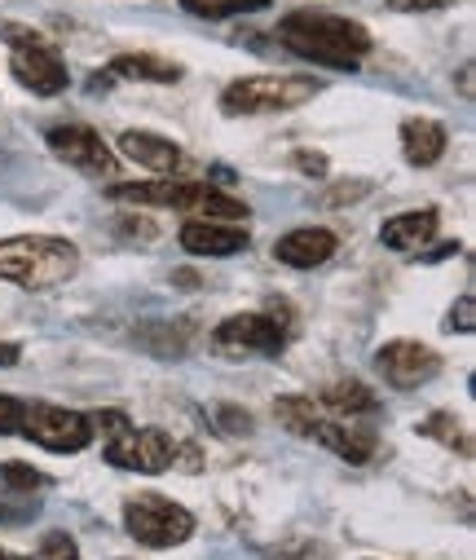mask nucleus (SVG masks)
<instances>
[{"label": "nucleus", "mask_w": 476, "mask_h": 560, "mask_svg": "<svg viewBox=\"0 0 476 560\" xmlns=\"http://www.w3.org/2000/svg\"><path fill=\"white\" fill-rule=\"evenodd\" d=\"M274 36L295 58L317 62V67H336V71H353L371 54V32L353 19H340V14L300 10V14H287Z\"/></svg>", "instance_id": "f257e3e1"}, {"label": "nucleus", "mask_w": 476, "mask_h": 560, "mask_svg": "<svg viewBox=\"0 0 476 560\" xmlns=\"http://www.w3.org/2000/svg\"><path fill=\"white\" fill-rule=\"evenodd\" d=\"M80 269V247L58 234H19L0 238V283L23 292H54L71 283Z\"/></svg>", "instance_id": "f03ea898"}, {"label": "nucleus", "mask_w": 476, "mask_h": 560, "mask_svg": "<svg viewBox=\"0 0 476 560\" xmlns=\"http://www.w3.org/2000/svg\"><path fill=\"white\" fill-rule=\"evenodd\" d=\"M274 415H278V424L304 442H317V446H327L332 455H340L345 464L362 468L375 459V446L380 438L362 424H353V419H340V415H323L313 406V397H300V393H287L274 401Z\"/></svg>", "instance_id": "7ed1b4c3"}, {"label": "nucleus", "mask_w": 476, "mask_h": 560, "mask_svg": "<svg viewBox=\"0 0 476 560\" xmlns=\"http://www.w3.org/2000/svg\"><path fill=\"white\" fill-rule=\"evenodd\" d=\"M111 199L119 203H137V208H177V212H195V221H247V203L204 186V182H177V177H159V182H119L111 186Z\"/></svg>", "instance_id": "20e7f679"}, {"label": "nucleus", "mask_w": 476, "mask_h": 560, "mask_svg": "<svg viewBox=\"0 0 476 560\" xmlns=\"http://www.w3.org/2000/svg\"><path fill=\"white\" fill-rule=\"evenodd\" d=\"M0 40H5L14 54H10V71L23 89H32L36 97H58L67 84H71V71L67 62L58 58V49L36 32V27H23V23H0Z\"/></svg>", "instance_id": "39448f33"}, {"label": "nucleus", "mask_w": 476, "mask_h": 560, "mask_svg": "<svg viewBox=\"0 0 476 560\" xmlns=\"http://www.w3.org/2000/svg\"><path fill=\"white\" fill-rule=\"evenodd\" d=\"M323 93V80L313 75H247L234 80L221 93L225 115H274V110H295Z\"/></svg>", "instance_id": "423d86ee"}, {"label": "nucleus", "mask_w": 476, "mask_h": 560, "mask_svg": "<svg viewBox=\"0 0 476 560\" xmlns=\"http://www.w3.org/2000/svg\"><path fill=\"white\" fill-rule=\"evenodd\" d=\"M124 529L141 547L164 551V547H182L195 538V512L164 494H137L124 503Z\"/></svg>", "instance_id": "0eeeda50"}, {"label": "nucleus", "mask_w": 476, "mask_h": 560, "mask_svg": "<svg viewBox=\"0 0 476 560\" xmlns=\"http://www.w3.org/2000/svg\"><path fill=\"white\" fill-rule=\"evenodd\" d=\"M221 358H278L287 349V318L274 314H230L212 331Z\"/></svg>", "instance_id": "6e6552de"}, {"label": "nucleus", "mask_w": 476, "mask_h": 560, "mask_svg": "<svg viewBox=\"0 0 476 560\" xmlns=\"http://www.w3.org/2000/svg\"><path fill=\"white\" fill-rule=\"evenodd\" d=\"M23 438H32L36 446L54 451V455H80L89 442H93V424H89V415L71 410V406H27L23 415Z\"/></svg>", "instance_id": "1a4fd4ad"}, {"label": "nucleus", "mask_w": 476, "mask_h": 560, "mask_svg": "<svg viewBox=\"0 0 476 560\" xmlns=\"http://www.w3.org/2000/svg\"><path fill=\"white\" fill-rule=\"evenodd\" d=\"M45 142H49V151H54L67 168H76V173H84V177H115V173H119L115 151L102 142V132L89 128V124H58V128L45 132Z\"/></svg>", "instance_id": "9d476101"}, {"label": "nucleus", "mask_w": 476, "mask_h": 560, "mask_svg": "<svg viewBox=\"0 0 476 560\" xmlns=\"http://www.w3.org/2000/svg\"><path fill=\"white\" fill-rule=\"evenodd\" d=\"M106 459L124 472H146V477H159L169 472L173 459H177V442L164 433V429H124L119 438H111L106 446Z\"/></svg>", "instance_id": "9b49d317"}, {"label": "nucleus", "mask_w": 476, "mask_h": 560, "mask_svg": "<svg viewBox=\"0 0 476 560\" xmlns=\"http://www.w3.org/2000/svg\"><path fill=\"white\" fill-rule=\"evenodd\" d=\"M375 371L384 375L388 388L410 393V388L441 375V353L419 345V340H388V345L375 349Z\"/></svg>", "instance_id": "f8f14e48"}, {"label": "nucleus", "mask_w": 476, "mask_h": 560, "mask_svg": "<svg viewBox=\"0 0 476 560\" xmlns=\"http://www.w3.org/2000/svg\"><path fill=\"white\" fill-rule=\"evenodd\" d=\"M340 238L323 225H300V230H287L278 243H274V260L287 265V269H313V265H327L336 256Z\"/></svg>", "instance_id": "ddd939ff"}, {"label": "nucleus", "mask_w": 476, "mask_h": 560, "mask_svg": "<svg viewBox=\"0 0 476 560\" xmlns=\"http://www.w3.org/2000/svg\"><path fill=\"white\" fill-rule=\"evenodd\" d=\"M119 155L132 160L137 168L146 173H159V177H173L182 168V147L164 132H146V128H128L119 137Z\"/></svg>", "instance_id": "4468645a"}, {"label": "nucleus", "mask_w": 476, "mask_h": 560, "mask_svg": "<svg viewBox=\"0 0 476 560\" xmlns=\"http://www.w3.org/2000/svg\"><path fill=\"white\" fill-rule=\"evenodd\" d=\"M177 238L190 256H239L252 243L247 230L234 221H186Z\"/></svg>", "instance_id": "2eb2a0df"}, {"label": "nucleus", "mask_w": 476, "mask_h": 560, "mask_svg": "<svg viewBox=\"0 0 476 560\" xmlns=\"http://www.w3.org/2000/svg\"><path fill=\"white\" fill-rule=\"evenodd\" d=\"M445 142H450L445 124H437V119H428V115L402 119V160H406L410 168H432V164L445 155Z\"/></svg>", "instance_id": "dca6fc26"}, {"label": "nucleus", "mask_w": 476, "mask_h": 560, "mask_svg": "<svg viewBox=\"0 0 476 560\" xmlns=\"http://www.w3.org/2000/svg\"><path fill=\"white\" fill-rule=\"evenodd\" d=\"M437 225H441L437 208L397 212V217H388V221L380 225V243H384L388 252H419V247H428V243H432Z\"/></svg>", "instance_id": "f3484780"}, {"label": "nucleus", "mask_w": 476, "mask_h": 560, "mask_svg": "<svg viewBox=\"0 0 476 560\" xmlns=\"http://www.w3.org/2000/svg\"><path fill=\"white\" fill-rule=\"evenodd\" d=\"M111 80H137V84H177L182 67L159 58V54H119L111 58Z\"/></svg>", "instance_id": "a211bd4d"}, {"label": "nucleus", "mask_w": 476, "mask_h": 560, "mask_svg": "<svg viewBox=\"0 0 476 560\" xmlns=\"http://www.w3.org/2000/svg\"><path fill=\"white\" fill-rule=\"evenodd\" d=\"M317 401H323L332 415H340V419H358V415H375L380 410V393L367 388L362 380H336V384L323 388Z\"/></svg>", "instance_id": "6ab92c4d"}, {"label": "nucleus", "mask_w": 476, "mask_h": 560, "mask_svg": "<svg viewBox=\"0 0 476 560\" xmlns=\"http://www.w3.org/2000/svg\"><path fill=\"white\" fill-rule=\"evenodd\" d=\"M190 336H195L190 323H150V327L137 331V340H141L154 358H186Z\"/></svg>", "instance_id": "aec40b11"}, {"label": "nucleus", "mask_w": 476, "mask_h": 560, "mask_svg": "<svg viewBox=\"0 0 476 560\" xmlns=\"http://www.w3.org/2000/svg\"><path fill=\"white\" fill-rule=\"evenodd\" d=\"M423 438H432V442H441L445 451H454L458 459H472V438H467V429H463V419L458 415H450V410H432L423 424H415Z\"/></svg>", "instance_id": "412c9836"}, {"label": "nucleus", "mask_w": 476, "mask_h": 560, "mask_svg": "<svg viewBox=\"0 0 476 560\" xmlns=\"http://www.w3.org/2000/svg\"><path fill=\"white\" fill-rule=\"evenodd\" d=\"M269 0H182V10L195 14V19H208V23H221V19H239V14H260Z\"/></svg>", "instance_id": "4be33fe9"}, {"label": "nucleus", "mask_w": 476, "mask_h": 560, "mask_svg": "<svg viewBox=\"0 0 476 560\" xmlns=\"http://www.w3.org/2000/svg\"><path fill=\"white\" fill-rule=\"evenodd\" d=\"M36 512H40V494H23V490L0 494V525H27Z\"/></svg>", "instance_id": "5701e85b"}, {"label": "nucleus", "mask_w": 476, "mask_h": 560, "mask_svg": "<svg viewBox=\"0 0 476 560\" xmlns=\"http://www.w3.org/2000/svg\"><path fill=\"white\" fill-rule=\"evenodd\" d=\"M0 481H5V490H23V494H36L49 486V477L32 464H0Z\"/></svg>", "instance_id": "b1692460"}, {"label": "nucleus", "mask_w": 476, "mask_h": 560, "mask_svg": "<svg viewBox=\"0 0 476 560\" xmlns=\"http://www.w3.org/2000/svg\"><path fill=\"white\" fill-rule=\"evenodd\" d=\"M36 560H80V547H76V538L67 529H49L40 538V556Z\"/></svg>", "instance_id": "393cba45"}, {"label": "nucleus", "mask_w": 476, "mask_h": 560, "mask_svg": "<svg viewBox=\"0 0 476 560\" xmlns=\"http://www.w3.org/2000/svg\"><path fill=\"white\" fill-rule=\"evenodd\" d=\"M23 415H27V401L10 397V393H0V438H10L23 429Z\"/></svg>", "instance_id": "a878e982"}, {"label": "nucleus", "mask_w": 476, "mask_h": 560, "mask_svg": "<svg viewBox=\"0 0 476 560\" xmlns=\"http://www.w3.org/2000/svg\"><path fill=\"white\" fill-rule=\"evenodd\" d=\"M217 424H221V433H230V438H247V433H252V415L239 410V406H217Z\"/></svg>", "instance_id": "bb28decb"}, {"label": "nucleus", "mask_w": 476, "mask_h": 560, "mask_svg": "<svg viewBox=\"0 0 476 560\" xmlns=\"http://www.w3.org/2000/svg\"><path fill=\"white\" fill-rule=\"evenodd\" d=\"M89 424H93V438H97V433H102V438H119V433L128 429V415H124V410H93Z\"/></svg>", "instance_id": "cd10ccee"}, {"label": "nucleus", "mask_w": 476, "mask_h": 560, "mask_svg": "<svg viewBox=\"0 0 476 560\" xmlns=\"http://www.w3.org/2000/svg\"><path fill=\"white\" fill-rule=\"evenodd\" d=\"M445 327L472 336V331H476V301H472V296H458L454 310H450V323H445Z\"/></svg>", "instance_id": "c85d7f7f"}, {"label": "nucleus", "mask_w": 476, "mask_h": 560, "mask_svg": "<svg viewBox=\"0 0 476 560\" xmlns=\"http://www.w3.org/2000/svg\"><path fill=\"white\" fill-rule=\"evenodd\" d=\"M295 168L309 173V177H327V155H317V151H295Z\"/></svg>", "instance_id": "c756f323"}, {"label": "nucleus", "mask_w": 476, "mask_h": 560, "mask_svg": "<svg viewBox=\"0 0 476 560\" xmlns=\"http://www.w3.org/2000/svg\"><path fill=\"white\" fill-rule=\"evenodd\" d=\"M397 14H428V10H441V5H454V0H388Z\"/></svg>", "instance_id": "7c9ffc66"}, {"label": "nucleus", "mask_w": 476, "mask_h": 560, "mask_svg": "<svg viewBox=\"0 0 476 560\" xmlns=\"http://www.w3.org/2000/svg\"><path fill=\"white\" fill-rule=\"evenodd\" d=\"M371 186L367 182H353V186H336L332 195H327V203H353V199H362Z\"/></svg>", "instance_id": "2f4dec72"}, {"label": "nucleus", "mask_w": 476, "mask_h": 560, "mask_svg": "<svg viewBox=\"0 0 476 560\" xmlns=\"http://www.w3.org/2000/svg\"><path fill=\"white\" fill-rule=\"evenodd\" d=\"M317 556H323V551H317V547H313V542H300V547H295V551H278V556H274V560H317Z\"/></svg>", "instance_id": "473e14b6"}, {"label": "nucleus", "mask_w": 476, "mask_h": 560, "mask_svg": "<svg viewBox=\"0 0 476 560\" xmlns=\"http://www.w3.org/2000/svg\"><path fill=\"white\" fill-rule=\"evenodd\" d=\"M119 234H141V238H154V221H119Z\"/></svg>", "instance_id": "72a5a7b5"}, {"label": "nucleus", "mask_w": 476, "mask_h": 560, "mask_svg": "<svg viewBox=\"0 0 476 560\" xmlns=\"http://www.w3.org/2000/svg\"><path fill=\"white\" fill-rule=\"evenodd\" d=\"M23 358V349L19 345H10V340H0V366H14Z\"/></svg>", "instance_id": "f704fd0d"}, {"label": "nucleus", "mask_w": 476, "mask_h": 560, "mask_svg": "<svg viewBox=\"0 0 476 560\" xmlns=\"http://www.w3.org/2000/svg\"><path fill=\"white\" fill-rule=\"evenodd\" d=\"M458 89H463V97H472V67L458 71Z\"/></svg>", "instance_id": "c9c22d12"}, {"label": "nucleus", "mask_w": 476, "mask_h": 560, "mask_svg": "<svg viewBox=\"0 0 476 560\" xmlns=\"http://www.w3.org/2000/svg\"><path fill=\"white\" fill-rule=\"evenodd\" d=\"M0 560H23V556H14V551H5V547H0Z\"/></svg>", "instance_id": "e433bc0d"}]
</instances>
